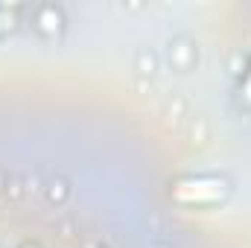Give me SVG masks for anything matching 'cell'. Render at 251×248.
<instances>
[{"instance_id":"cell-3","label":"cell","mask_w":251,"mask_h":248,"mask_svg":"<svg viewBox=\"0 0 251 248\" xmlns=\"http://www.w3.org/2000/svg\"><path fill=\"white\" fill-rule=\"evenodd\" d=\"M9 24H12V15H9L6 9H0V32H3V29H6Z\"/></svg>"},{"instance_id":"cell-1","label":"cell","mask_w":251,"mask_h":248,"mask_svg":"<svg viewBox=\"0 0 251 248\" xmlns=\"http://www.w3.org/2000/svg\"><path fill=\"white\" fill-rule=\"evenodd\" d=\"M228 181L225 178H213V175H199V178H181L173 196L184 204H216L228 196Z\"/></svg>"},{"instance_id":"cell-2","label":"cell","mask_w":251,"mask_h":248,"mask_svg":"<svg viewBox=\"0 0 251 248\" xmlns=\"http://www.w3.org/2000/svg\"><path fill=\"white\" fill-rule=\"evenodd\" d=\"M243 97L251 102V67H249V73H246V82H243Z\"/></svg>"}]
</instances>
